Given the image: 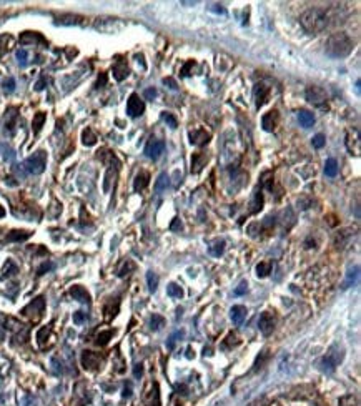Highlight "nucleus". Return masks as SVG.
I'll return each instance as SVG.
<instances>
[{
    "label": "nucleus",
    "instance_id": "obj_49",
    "mask_svg": "<svg viewBox=\"0 0 361 406\" xmlns=\"http://www.w3.org/2000/svg\"><path fill=\"white\" fill-rule=\"evenodd\" d=\"M105 84H107V73H100V77H98V80H97V84H95V89H102V87H105Z\"/></svg>",
    "mask_w": 361,
    "mask_h": 406
},
{
    "label": "nucleus",
    "instance_id": "obj_34",
    "mask_svg": "<svg viewBox=\"0 0 361 406\" xmlns=\"http://www.w3.org/2000/svg\"><path fill=\"white\" fill-rule=\"evenodd\" d=\"M165 326V318L162 316V315H153L150 318V328L153 331H158V330H162Z\"/></svg>",
    "mask_w": 361,
    "mask_h": 406
},
{
    "label": "nucleus",
    "instance_id": "obj_37",
    "mask_svg": "<svg viewBox=\"0 0 361 406\" xmlns=\"http://www.w3.org/2000/svg\"><path fill=\"white\" fill-rule=\"evenodd\" d=\"M147 283H148V290L152 291H157V288H158V277L153 272H148L147 273Z\"/></svg>",
    "mask_w": 361,
    "mask_h": 406
},
{
    "label": "nucleus",
    "instance_id": "obj_16",
    "mask_svg": "<svg viewBox=\"0 0 361 406\" xmlns=\"http://www.w3.org/2000/svg\"><path fill=\"white\" fill-rule=\"evenodd\" d=\"M70 295H72L73 300L80 301V303H90V295H89V291H87L85 288L80 286V285H75V286L70 288Z\"/></svg>",
    "mask_w": 361,
    "mask_h": 406
},
{
    "label": "nucleus",
    "instance_id": "obj_19",
    "mask_svg": "<svg viewBox=\"0 0 361 406\" xmlns=\"http://www.w3.org/2000/svg\"><path fill=\"white\" fill-rule=\"evenodd\" d=\"M230 318H231V321L235 323V325L243 323V320L246 318V308L241 307V305H235V307L230 310Z\"/></svg>",
    "mask_w": 361,
    "mask_h": 406
},
{
    "label": "nucleus",
    "instance_id": "obj_15",
    "mask_svg": "<svg viewBox=\"0 0 361 406\" xmlns=\"http://www.w3.org/2000/svg\"><path fill=\"white\" fill-rule=\"evenodd\" d=\"M206 161H208V155L206 154H201V152H198V154H193L192 156V173H200L203 167L206 165Z\"/></svg>",
    "mask_w": 361,
    "mask_h": 406
},
{
    "label": "nucleus",
    "instance_id": "obj_13",
    "mask_svg": "<svg viewBox=\"0 0 361 406\" xmlns=\"http://www.w3.org/2000/svg\"><path fill=\"white\" fill-rule=\"evenodd\" d=\"M278 120H280V117H278V112L276 110H270L268 113H265V115L262 117L263 130H265V132H273V130L276 128V125H278Z\"/></svg>",
    "mask_w": 361,
    "mask_h": 406
},
{
    "label": "nucleus",
    "instance_id": "obj_18",
    "mask_svg": "<svg viewBox=\"0 0 361 406\" xmlns=\"http://www.w3.org/2000/svg\"><path fill=\"white\" fill-rule=\"evenodd\" d=\"M32 237V233L27 230H12L7 233V242H25V240H29Z\"/></svg>",
    "mask_w": 361,
    "mask_h": 406
},
{
    "label": "nucleus",
    "instance_id": "obj_40",
    "mask_svg": "<svg viewBox=\"0 0 361 406\" xmlns=\"http://www.w3.org/2000/svg\"><path fill=\"white\" fill-rule=\"evenodd\" d=\"M262 185L265 187L266 190H273V173L265 172L262 175Z\"/></svg>",
    "mask_w": 361,
    "mask_h": 406
},
{
    "label": "nucleus",
    "instance_id": "obj_41",
    "mask_svg": "<svg viewBox=\"0 0 361 406\" xmlns=\"http://www.w3.org/2000/svg\"><path fill=\"white\" fill-rule=\"evenodd\" d=\"M48 333H50V326H43V328L37 333V340H38V344H40V346L45 344V340H47Z\"/></svg>",
    "mask_w": 361,
    "mask_h": 406
},
{
    "label": "nucleus",
    "instance_id": "obj_55",
    "mask_svg": "<svg viewBox=\"0 0 361 406\" xmlns=\"http://www.w3.org/2000/svg\"><path fill=\"white\" fill-rule=\"evenodd\" d=\"M133 373H135V376L138 378V376H142V373H143V368H142V365H135V370H133Z\"/></svg>",
    "mask_w": 361,
    "mask_h": 406
},
{
    "label": "nucleus",
    "instance_id": "obj_38",
    "mask_svg": "<svg viewBox=\"0 0 361 406\" xmlns=\"http://www.w3.org/2000/svg\"><path fill=\"white\" fill-rule=\"evenodd\" d=\"M133 270H135V265L131 263L130 260H127L125 263H123L122 268L118 270V277H122V278L127 277V275H130V272H133Z\"/></svg>",
    "mask_w": 361,
    "mask_h": 406
},
{
    "label": "nucleus",
    "instance_id": "obj_44",
    "mask_svg": "<svg viewBox=\"0 0 361 406\" xmlns=\"http://www.w3.org/2000/svg\"><path fill=\"white\" fill-rule=\"evenodd\" d=\"M195 60H188L187 63L183 65V68H182V75L183 77H188V75H192V68L195 67Z\"/></svg>",
    "mask_w": 361,
    "mask_h": 406
},
{
    "label": "nucleus",
    "instance_id": "obj_32",
    "mask_svg": "<svg viewBox=\"0 0 361 406\" xmlns=\"http://www.w3.org/2000/svg\"><path fill=\"white\" fill-rule=\"evenodd\" d=\"M166 295L171 296V298H182L183 290H182V286L177 285V283H170V285L166 286Z\"/></svg>",
    "mask_w": 361,
    "mask_h": 406
},
{
    "label": "nucleus",
    "instance_id": "obj_5",
    "mask_svg": "<svg viewBox=\"0 0 361 406\" xmlns=\"http://www.w3.org/2000/svg\"><path fill=\"white\" fill-rule=\"evenodd\" d=\"M306 100L310 103H313V105H316V107H320V108H325L327 107V100H328V97H327V92H325L323 89H321V87H308L306 89Z\"/></svg>",
    "mask_w": 361,
    "mask_h": 406
},
{
    "label": "nucleus",
    "instance_id": "obj_17",
    "mask_svg": "<svg viewBox=\"0 0 361 406\" xmlns=\"http://www.w3.org/2000/svg\"><path fill=\"white\" fill-rule=\"evenodd\" d=\"M148 183H150V173L148 172H140L136 173L135 180H133V190L135 191H142L148 187Z\"/></svg>",
    "mask_w": 361,
    "mask_h": 406
},
{
    "label": "nucleus",
    "instance_id": "obj_47",
    "mask_svg": "<svg viewBox=\"0 0 361 406\" xmlns=\"http://www.w3.org/2000/svg\"><path fill=\"white\" fill-rule=\"evenodd\" d=\"M52 268H54V263H50V261H45V263H43L40 268L37 270V275H45L47 272H50Z\"/></svg>",
    "mask_w": 361,
    "mask_h": 406
},
{
    "label": "nucleus",
    "instance_id": "obj_24",
    "mask_svg": "<svg viewBox=\"0 0 361 406\" xmlns=\"http://www.w3.org/2000/svg\"><path fill=\"white\" fill-rule=\"evenodd\" d=\"M57 24L60 25H82L83 24V19L78 15H62L57 19Z\"/></svg>",
    "mask_w": 361,
    "mask_h": 406
},
{
    "label": "nucleus",
    "instance_id": "obj_26",
    "mask_svg": "<svg viewBox=\"0 0 361 406\" xmlns=\"http://www.w3.org/2000/svg\"><path fill=\"white\" fill-rule=\"evenodd\" d=\"M358 277H360V266L356 265L355 268H351L350 272H348V277H346V280L345 283H343V288H350V286H353L356 281H358Z\"/></svg>",
    "mask_w": 361,
    "mask_h": 406
},
{
    "label": "nucleus",
    "instance_id": "obj_51",
    "mask_svg": "<svg viewBox=\"0 0 361 406\" xmlns=\"http://www.w3.org/2000/svg\"><path fill=\"white\" fill-rule=\"evenodd\" d=\"M45 85H47V77H42L40 80H38L37 84H35V90L40 92V90L45 89Z\"/></svg>",
    "mask_w": 361,
    "mask_h": 406
},
{
    "label": "nucleus",
    "instance_id": "obj_6",
    "mask_svg": "<svg viewBox=\"0 0 361 406\" xmlns=\"http://www.w3.org/2000/svg\"><path fill=\"white\" fill-rule=\"evenodd\" d=\"M165 152V142L160 140V138L152 137L150 140L147 142L145 145V155L148 156L150 160H158Z\"/></svg>",
    "mask_w": 361,
    "mask_h": 406
},
{
    "label": "nucleus",
    "instance_id": "obj_30",
    "mask_svg": "<svg viewBox=\"0 0 361 406\" xmlns=\"http://www.w3.org/2000/svg\"><path fill=\"white\" fill-rule=\"evenodd\" d=\"M208 251H210V255H213V256H222L223 251H225V242H223V240H217V242L208 248Z\"/></svg>",
    "mask_w": 361,
    "mask_h": 406
},
{
    "label": "nucleus",
    "instance_id": "obj_58",
    "mask_svg": "<svg viewBox=\"0 0 361 406\" xmlns=\"http://www.w3.org/2000/svg\"><path fill=\"white\" fill-rule=\"evenodd\" d=\"M5 217V210H3V207H0V218Z\"/></svg>",
    "mask_w": 361,
    "mask_h": 406
},
{
    "label": "nucleus",
    "instance_id": "obj_42",
    "mask_svg": "<svg viewBox=\"0 0 361 406\" xmlns=\"http://www.w3.org/2000/svg\"><path fill=\"white\" fill-rule=\"evenodd\" d=\"M311 143H313L315 148H323L325 143H327V138H325L323 133H318V135H315V137H313V140H311Z\"/></svg>",
    "mask_w": 361,
    "mask_h": 406
},
{
    "label": "nucleus",
    "instance_id": "obj_33",
    "mask_svg": "<svg viewBox=\"0 0 361 406\" xmlns=\"http://www.w3.org/2000/svg\"><path fill=\"white\" fill-rule=\"evenodd\" d=\"M15 119H17V108H8L5 115V128L12 130L15 126Z\"/></svg>",
    "mask_w": 361,
    "mask_h": 406
},
{
    "label": "nucleus",
    "instance_id": "obj_45",
    "mask_svg": "<svg viewBox=\"0 0 361 406\" xmlns=\"http://www.w3.org/2000/svg\"><path fill=\"white\" fill-rule=\"evenodd\" d=\"M87 321V313L83 312H75L73 313V323H77V325H82V323Z\"/></svg>",
    "mask_w": 361,
    "mask_h": 406
},
{
    "label": "nucleus",
    "instance_id": "obj_48",
    "mask_svg": "<svg viewBox=\"0 0 361 406\" xmlns=\"http://www.w3.org/2000/svg\"><path fill=\"white\" fill-rule=\"evenodd\" d=\"M268 358V350L265 351H262V358L258 356V360H257V363H255V370H258V368H262V365L265 363V360Z\"/></svg>",
    "mask_w": 361,
    "mask_h": 406
},
{
    "label": "nucleus",
    "instance_id": "obj_56",
    "mask_svg": "<svg viewBox=\"0 0 361 406\" xmlns=\"http://www.w3.org/2000/svg\"><path fill=\"white\" fill-rule=\"evenodd\" d=\"M178 228H182V221H180L178 218H175L173 225H171V230H178Z\"/></svg>",
    "mask_w": 361,
    "mask_h": 406
},
{
    "label": "nucleus",
    "instance_id": "obj_20",
    "mask_svg": "<svg viewBox=\"0 0 361 406\" xmlns=\"http://www.w3.org/2000/svg\"><path fill=\"white\" fill-rule=\"evenodd\" d=\"M298 120H300L301 126H305V128H310V126L315 125V115L311 112H308V110L298 112Z\"/></svg>",
    "mask_w": 361,
    "mask_h": 406
},
{
    "label": "nucleus",
    "instance_id": "obj_43",
    "mask_svg": "<svg viewBox=\"0 0 361 406\" xmlns=\"http://www.w3.org/2000/svg\"><path fill=\"white\" fill-rule=\"evenodd\" d=\"M2 89L5 90L7 94H10V92H14V90H15V78L8 77L7 80H3V84H2Z\"/></svg>",
    "mask_w": 361,
    "mask_h": 406
},
{
    "label": "nucleus",
    "instance_id": "obj_4",
    "mask_svg": "<svg viewBox=\"0 0 361 406\" xmlns=\"http://www.w3.org/2000/svg\"><path fill=\"white\" fill-rule=\"evenodd\" d=\"M341 360H343V353L338 350L336 346H333L331 350L320 360V370L323 371V373H333Z\"/></svg>",
    "mask_w": 361,
    "mask_h": 406
},
{
    "label": "nucleus",
    "instance_id": "obj_1",
    "mask_svg": "<svg viewBox=\"0 0 361 406\" xmlns=\"http://www.w3.org/2000/svg\"><path fill=\"white\" fill-rule=\"evenodd\" d=\"M300 24L305 29V32L311 33V35H318L323 30L328 29L329 25V17L325 8L313 7L305 10L300 17Z\"/></svg>",
    "mask_w": 361,
    "mask_h": 406
},
{
    "label": "nucleus",
    "instance_id": "obj_9",
    "mask_svg": "<svg viewBox=\"0 0 361 406\" xmlns=\"http://www.w3.org/2000/svg\"><path fill=\"white\" fill-rule=\"evenodd\" d=\"M275 315L270 312H265L262 313V316H260V321H258V326H260V331H262L263 335L268 336L273 333V330H275Z\"/></svg>",
    "mask_w": 361,
    "mask_h": 406
},
{
    "label": "nucleus",
    "instance_id": "obj_22",
    "mask_svg": "<svg viewBox=\"0 0 361 406\" xmlns=\"http://www.w3.org/2000/svg\"><path fill=\"white\" fill-rule=\"evenodd\" d=\"M45 120H47V113H45V112H37V113L33 115L32 130H33L35 135H37V133L42 130V126H43V124H45Z\"/></svg>",
    "mask_w": 361,
    "mask_h": 406
},
{
    "label": "nucleus",
    "instance_id": "obj_12",
    "mask_svg": "<svg viewBox=\"0 0 361 406\" xmlns=\"http://www.w3.org/2000/svg\"><path fill=\"white\" fill-rule=\"evenodd\" d=\"M268 95H270V89L265 84H257L253 89V97H255V103H257V108H262L266 103Z\"/></svg>",
    "mask_w": 361,
    "mask_h": 406
},
{
    "label": "nucleus",
    "instance_id": "obj_25",
    "mask_svg": "<svg viewBox=\"0 0 361 406\" xmlns=\"http://www.w3.org/2000/svg\"><path fill=\"white\" fill-rule=\"evenodd\" d=\"M82 143L85 147H92V145H95L97 143V135H95L94 130L90 128V126H87V128L82 132Z\"/></svg>",
    "mask_w": 361,
    "mask_h": 406
},
{
    "label": "nucleus",
    "instance_id": "obj_10",
    "mask_svg": "<svg viewBox=\"0 0 361 406\" xmlns=\"http://www.w3.org/2000/svg\"><path fill=\"white\" fill-rule=\"evenodd\" d=\"M80 360H82V366L89 371L97 370L100 366V363H102V358L94 351H83Z\"/></svg>",
    "mask_w": 361,
    "mask_h": 406
},
{
    "label": "nucleus",
    "instance_id": "obj_57",
    "mask_svg": "<svg viewBox=\"0 0 361 406\" xmlns=\"http://www.w3.org/2000/svg\"><path fill=\"white\" fill-rule=\"evenodd\" d=\"M213 7H217V8H211V10L217 12V14H227V10L222 5H213Z\"/></svg>",
    "mask_w": 361,
    "mask_h": 406
},
{
    "label": "nucleus",
    "instance_id": "obj_39",
    "mask_svg": "<svg viewBox=\"0 0 361 406\" xmlns=\"http://www.w3.org/2000/svg\"><path fill=\"white\" fill-rule=\"evenodd\" d=\"M340 406H360L358 398L353 395H346L340 400Z\"/></svg>",
    "mask_w": 361,
    "mask_h": 406
},
{
    "label": "nucleus",
    "instance_id": "obj_54",
    "mask_svg": "<svg viewBox=\"0 0 361 406\" xmlns=\"http://www.w3.org/2000/svg\"><path fill=\"white\" fill-rule=\"evenodd\" d=\"M246 293V283H241V285L235 290V295H243Z\"/></svg>",
    "mask_w": 361,
    "mask_h": 406
},
{
    "label": "nucleus",
    "instance_id": "obj_11",
    "mask_svg": "<svg viewBox=\"0 0 361 406\" xmlns=\"http://www.w3.org/2000/svg\"><path fill=\"white\" fill-rule=\"evenodd\" d=\"M188 137H190V143L192 145H197V147H203L206 143L210 142L211 135L206 132L203 128H197V130H192L190 133H188Z\"/></svg>",
    "mask_w": 361,
    "mask_h": 406
},
{
    "label": "nucleus",
    "instance_id": "obj_35",
    "mask_svg": "<svg viewBox=\"0 0 361 406\" xmlns=\"http://www.w3.org/2000/svg\"><path fill=\"white\" fill-rule=\"evenodd\" d=\"M162 119H164V122L170 126V128H177V126H178V120H177V117H175L173 113L164 112V113H162Z\"/></svg>",
    "mask_w": 361,
    "mask_h": 406
},
{
    "label": "nucleus",
    "instance_id": "obj_14",
    "mask_svg": "<svg viewBox=\"0 0 361 406\" xmlns=\"http://www.w3.org/2000/svg\"><path fill=\"white\" fill-rule=\"evenodd\" d=\"M112 72H113V77H115V80L117 82H122V80H125L127 77H129V65H127L125 60H118V62L113 65V68H112Z\"/></svg>",
    "mask_w": 361,
    "mask_h": 406
},
{
    "label": "nucleus",
    "instance_id": "obj_21",
    "mask_svg": "<svg viewBox=\"0 0 361 406\" xmlns=\"http://www.w3.org/2000/svg\"><path fill=\"white\" fill-rule=\"evenodd\" d=\"M20 42L22 43H45L43 37L37 32H24L20 35Z\"/></svg>",
    "mask_w": 361,
    "mask_h": 406
},
{
    "label": "nucleus",
    "instance_id": "obj_7",
    "mask_svg": "<svg viewBox=\"0 0 361 406\" xmlns=\"http://www.w3.org/2000/svg\"><path fill=\"white\" fill-rule=\"evenodd\" d=\"M43 310H45V300H43L42 296H38V298H35L32 303H29L27 307L22 310V315L32 316L33 320H37V318H40L43 315Z\"/></svg>",
    "mask_w": 361,
    "mask_h": 406
},
{
    "label": "nucleus",
    "instance_id": "obj_31",
    "mask_svg": "<svg viewBox=\"0 0 361 406\" xmlns=\"http://www.w3.org/2000/svg\"><path fill=\"white\" fill-rule=\"evenodd\" d=\"M271 266H273L271 261H262V263L257 265V275H258L260 278L268 277V273L271 272Z\"/></svg>",
    "mask_w": 361,
    "mask_h": 406
},
{
    "label": "nucleus",
    "instance_id": "obj_52",
    "mask_svg": "<svg viewBox=\"0 0 361 406\" xmlns=\"http://www.w3.org/2000/svg\"><path fill=\"white\" fill-rule=\"evenodd\" d=\"M164 84L168 85L171 90H177V82H175L173 78H164Z\"/></svg>",
    "mask_w": 361,
    "mask_h": 406
},
{
    "label": "nucleus",
    "instance_id": "obj_50",
    "mask_svg": "<svg viewBox=\"0 0 361 406\" xmlns=\"http://www.w3.org/2000/svg\"><path fill=\"white\" fill-rule=\"evenodd\" d=\"M157 95H158V92H157L155 89H153V87H152V89H147V90H145V98H147V100H153V98L157 97Z\"/></svg>",
    "mask_w": 361,
    "mask_h": 406
},
{
    "label": "nucleus",
    "instance_id": "obj_46",
    "mask_svg": "<svg viewBox=\"0 0 361 406\" xmlns=\"http://www.w3.org/2000/svg\"><path fill=\"white\" fill-rule=\"evenodd\" d=\"M17 59H19V62L22 65H25V62H27V59H29V52L27 50H24V49H20V50H17Z\"/></svg>",
    "mask_w": 361,
    "mask_h": 406
},
{
    "label": "nucleus",
    "instance_id": "obj_36",
    "mask_svg": "<svg viewBox=\"0 0 361 406\" xmlns=\"http://www.w3.org/2000/svg\"><path fill=\"white\" fill-rule=\"evenodd\" d=\"M17 265L14 263V261L12 260H7L5 261V265H3V268H2V275L3 277H10V275H14V273H17Z\"/></svg>",
    "mask_w": 361,
    "mask_h": 406
},
{
    "label": "nucleus",
    "instance_id": "obj_28",
    "mask_svg": "<svg viewBox=\"0 0 361 406\" xmlns=\"http://www.w3.org/2000/svg\"><path fill=\"white\" fill-rule=\"evenodd\" d=\"M325 173L327 177H336L338 175V161L334 158H328L325 163Z\"/></svg>",
    "mask_w": 361,
    "mask_h": 406
},
{
    "label": "nucleus",
    "instance_id": "obj_53",
    "mask_svg": "<svg viewBox=\"0 0 361 406\" xmlns=\"http://www.w3.org/2000/svg\"><path fill=\"white\" fill-rule=\"evenodd\" d=\"M122 396H123V398H129V396H131V385H130V383H127L125 388H123Z\"/></svg>",
    "mask_w": 361,
    "mask_h": 406
},
{
    "label": "nucleus",
    "instance_id": "obj_29",
    "mask_svg": "<svg viewBox=\"0 0 361 406\" xmlns=\"http://www.w3.org/2000/svg\"><path fill=\"white\" fill-rule=\"evenodd\" d=\"M170 178L166 173H160V177H158V180L155 182V190H157V193H162V191H165L166 188H168V182Z\"/></svg>",
    "mask_w": 361,
    "mask_h": 406
},
{
    "label": "nucleus",
    "instance_id": "obj_23",
    "mask_svg": "<svg viewBox=\"0 0 361 406\" xmlns=\"http://www.w3.org/2000/svg\"><path fill=\"white\" fill-rule=\"evenodd\" d=\"M250 207H252V208H250V213H258L263 208V193H262V190L255 191L253 200H252V203H250Z\"/></svg>",
    "mask_w": 361,
    "mask_h": 406
},
{
    "label": "nucleus",
    "instance_id": "obj_27",
    "mask_svg": "<svg viewBox=\"0 0 361 406\" xmlns=\"http://www.w3.org/2000/svg\"><path fill=\"white\" fill-rule=\"evenodd\" d=\"M112 336H113V330H103V331H100V333L97 335L95 343L98 344V346H105V344L112 340Z\"/></svg>",
    "mask_w": 361,
    "mask_h": 406
},
{
    "label": "nucleus",
    "instance_id": "obj_8",
    "mask_svg": "<svg viewBox=\"0 0 361 406\" xmlns=\"http://www.w3.org/2000/svg\"><path fill=\"white\" fill-rule=\"evenodd\" d=\"M145 112V103L143 100L138 97L136 94H131L129 97V102H127V113L130 117H140Z\"/></svg>",
    "mask_w": 361,
    "mask_h": 406
},
{
    "label": "nucleus",
    "instance_id": "obj_2",
    "mask_svg": "<svg viewBox=\"0 0 361 406\" xmlns=\"http://www.w3.org/2000/svg\"><path fill=\"white\" fill-rule=\"evenodd\" d=\"M351 50H353V40L345 32H338L329 35L327 45H325L327 55L333 57V59H345V57L351 54Z\"/></svg>",
    "mask_w": 361,
    "mask_h": 406
},
{
    "label": "nucleus",
    "instance_id": "obj_3",
    "mask_svg": "<svg viewBox=\"0 0 361 406\" xmlns=\"http://www.w3.org/2000/svg\"><path fill=\"white\" fill-rule=\"evenodd\" d=\"M47 167V154L43 150L35 152L33 155H30L27 160L24 161V168L27 170L32 175H40Z\"/></svg>",
    "mask_w": 361,
    "mask_h": 406
}]
</instances>
